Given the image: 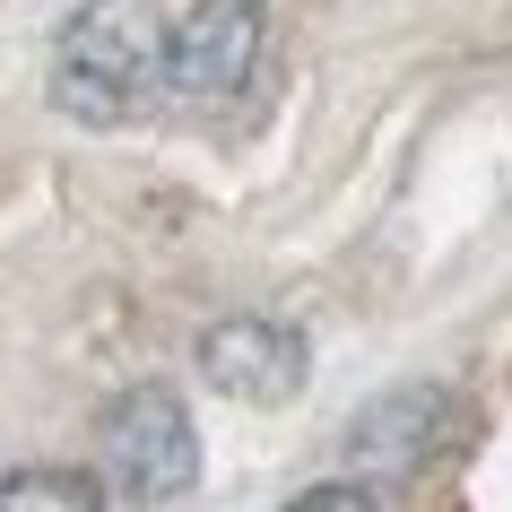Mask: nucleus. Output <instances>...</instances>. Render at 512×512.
<instances>
[{
  "mask_svg": "<svg viewBox=\"0 0 512 512\" xmlns=\"http://www.w3.org/2000/svg\"><path fill=\"white\" fill-rule=\"evenodd\" d=\"M148 87H165V9L157 0H87L61 27L53 105L79 113L87 131H113V122H131Z\"/></svg>",
  "mask_w": 512,
  "mask_h": 512,
  "instance_id": "f257e3e1",
  "label": "nucleus"
},
{
  "mask_svg": "<svg viewBox=\"0 0 512 512\" xmlns=\"http://www.w3.org/2000/svg\"><path fill=\"white\" fill-rule=\"evenodd\" d=\"M105 478L122 486V504H174V495H191V478H200V434H191V408L165 382L131 391L105 417Z\"/></svg>",
  "mask_w": 512,
  "mask_h": 512,
  "instance_id": "f03ea898",
  "label": "nucleus"
},
{
  "mask_svg": "<svg viewBox=\"0 0 512 512\" xmlns=\"http://www.w3.org/2000/svg\"><path fill=\"white\" fill-rule=\"evenodd\" d=\"M261 35H270V9L261 0H191L183 27H165V87L183 105H226V96H243L252 61H261Z\"/></svg>",
  "mask_w": 512,
  "mask_h": 512,
  "instance_id": "7ed1b4c3",
  "label": "nucleus"
},
{
  "mask_svg": "<svg viewBox=\"0 0 512 512\" xmlns=\"http://www.w3.org/2000/svg\"><path fill=\"white\" fill-rule=\"evenodd\" d=\"M200 374L217 382V400H243V408H278L296 400L304 374H313V356H304V339L287 322H217L209 339H200Z\"/></svg>",
  "mask_w": 512,
  "mask_h": 512,
  "instance_id": "20e7f679",
  "label": "nucleus"
},
{
  "mask_svg": "<svg viewBox=\"0 0 512 512\" xmlns=\"http://www.w3.org/2000/svg\"><path fill=\"white\" fill-rule=\"evenodd\" d=\"M434 408H443L434 391H391V400L348 434L356 469H374V478H408V469L426 460V443H434Z\"/></svg>",
  "mask_w": 512,
  "mask_h": 512,
  "instance_id": "39448f33",
  "label": "nucleus"
},
{
  "mask_svg": "<svg viewBox=\"0 0 512 512\" xmlns=\"http://www.w3.org/2000/svg\"><path fill=\"white\" fill-rule=\"evenodd\" d=\"M0 512H105V486L79 469H18L0 478Z\"/></svg>",
  "mask_w": 512,
  "mask_h": 512,
  "instance_id": "423d86ee",
  "label": "nucleus"
},
{
  "mask_svg": "<svg viewBox=\"0 0 512 512\" xmlns=\"http://www.w3.org/2000/svg\"><path fill=\"white\" fill-rule=\"evenodd\" d=\"M287 512H374V495L365 486H304Z\"/></svg>",
  "mask_w": 512,
  "mask_h": 512,
  "instance_id": "0eeeda50",
  "label": "nucleus"
}]
</instances>
